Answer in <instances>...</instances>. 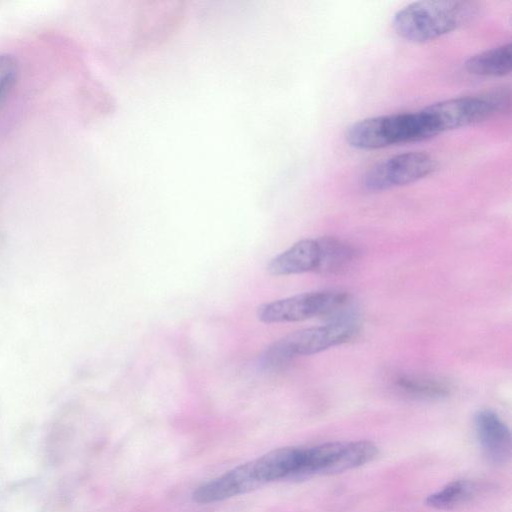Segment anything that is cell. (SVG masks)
<instances>
[{"label": "cell", "mask_w": 512, "mask_h": 512, "mask_svg": "<svg viewBox=\"0 0 512 512\" xmlns=\"http://www.w3.org/2000/svg\"><path fill=\"white\" fill-rule=\"evenodd\" d=\"M465 69L477 76L503 77L511 72L512 46L503 44L468 58L464 64Z\"/></svg>", "instance_id": "obj_12"}, {"label": "cell", "mask_w": 512, "mask_h": 512, "mask_svg": "<svg viewBox=\"0 0 512 512\" xmlns=\"http://www.w3.org/2000/svg\"><path fill=\"white\" fill-rule=\"evenodd\" d=\"M476 11V4L469 1H417L397 11L392 25L403 39L422 43L458 29L469 22Z\"/></svg>", "instance_id": "obj_1"}, {"label": "cell", "mask_w": 512, "mask_h": 512, "mask_svg": "<svg viewBox=\"0 0 512 512\" xmlns=\"http://www.w3.org/2000/svg\"><path fill=\"white\" fill-rule=\"evenodd\" d=\"M474 428L480 447L489 461L504 464L511 456V433L500 416L491 409L479 410Z\"/></svg>", "instance_id": "obj_8"}, {"label": "cell", "mask_w": 512, "mask_h": 512, "mask_svg": "<svg viewBox=\"0 0 512 512\" xmlns=\"http://www.w3.org/2000/svg\"><path fill=\"white\" fill-rule=\"evenodd\" d=\"M349 295L342 291L306 292L278 299L258 307V319L267 324L302 321L338 313L347 307Z\"/></svg>", "instance_id": "obj_5"}, {"label": "cell", "mask_w": 512, "mask_h": 512, "mask_svg": "<svg viewBox=\"0 0 512 512\" xmlns=\"http://www.w3.org/2000/svg\"><path fill=\"white\" fill-rule=\"evenodd\" d=\"M318 263L319 244L317 239H303L271 259L267 270L275 276L300 274L316 271Z\"/></svg>", "instance_id": "obj_10"}, {"label": "cell", "mask_w": 512, "mask_h": 512, "mask_svg": "<svg viewBox=\"0 0 512 512\" xmlns=\"http://www.w3.org/2000/svg\"><path fill=\"white\" fill-rule=\"evenodd\" d=\"M394 384L403 394L418 399H441L450 393V386L444 380L411 374H399Z\"/></svg>", "instance_id": "obj_14"}, {"label": "cell", "mask_w": 512, "mask_h": 512, "mask_svg": "<svg viewBox=\"0 0 512 512\" xmlns=\"http://www.w3.org/2000/svg\"><path fill=\"white\" fill-rule=\"evenodd\" d=\"M505 90L486 96H467L443 100L422 109L435 135L482 122L509 107Z\"/></svg>", "instance_id": "obj_4"}, {"label": "cell", "mask_w": 512, "mask_h": 512, "mask_svg": "<svg viewBox=\"0 0 512 512\" xmlns=\"http://www.w3.org/2000/svg\"><path fill=\"white\" fill-rule=\"evenodd\" d=\"M358 330V323L351 318L295 331L274 342L266 350L263 362L268 367L281 366L295 357L316 354L347 342Z\"/></svg>", "instance_id": "obj_3"}, {"label": "cell", "mask_w": 512, "mask_h": 512, "mask_svg": "<svg viewBox=\"0 0 512 512\" xmlns=\"http://www.w3.org/2000/svg\"><path fill=\"white\" fill-rule=\"evenodd\" d=\"M481 490V485L476 481L455 480L430 494L425 503L434 509L451 510L471 502L480 494Z\"/></svg>", "instance_id": "obj_13"}, {"label": "cell", "mask_w": 512, "mask_h": 512, "mask_svg": "<svg viewBox=\"0 0 512 512\" xmlns=\"http://www.w3.org/2000/svg\"><path fill=\"white\" fill-rule=\"evenodd\" d=\"M18 75V63L10 54H0V105L12 90Z\"/></svg>", "instance_id": "obj_16"}, {"label": "cell", "mask_w": 512, "mask_h": 512, "mask_svg": "<svg viewBox=\"0 0 512 512\" xmlns=\"http://www.w3.org/2000/svg\"><path fill=\"white\" fill-rule=\"evenodd\" d=\"M434 136L436 135L421 110L362 119L353 123L346 131L348 144L361 150L418 142Z\"/></svg>", "instance_id": "obj_2"}, {"label": "cell", "mask_w": 512, "mask_h": 512, "mask_svg": "<svg viewBox=\"0 0 512 512\" xmlns=\"http://www.w3.org/2000/svg\"><path fill=\"white\" fill-rule=\"evenodd\" d=\"M260 486L253 462L250 461L200 485L194 490L192 499L200 504L214 503L252 491Z\"/></svg>", "instance_id": "obj_7"}, {"label": "cell", "mask_w": 512, "mask_h": 512, "mask_svg": "<svg viewBox=\"0 0 512 512\" xmlns=\"http://www.w3.org/2000/svg\"><path fill=\"white\" fill-rule=\"evenodd\" d=\"M378 455L377 446L367 440L342 442L329 474L345 472L374 460Z\"/></svg>", "instance_id": "obj_15"}, {"label": "cell", "mask_w": 512, "mask_h": 512, "mask_svg": "<svg viewBox=\"0 0 512 512\" xmlns=\"http://www.w3.org/2000/svg\"><path fill=\"white\" fill-rule=\"evenodd\" d=\"M304 447H283L253 460L254 471L261 485L299 476L302 472Z\"/></svg>", "instance_id": "obj_9"}, {"label": "cell", "mask_w": 512, "mask_h": 512, "mask_svg": "<svg viewBox=\"0 0 512 512\" xmlns=\"http://www.w3.org/2000/svg\"><path fill=\"white\" fill-rule=\"evenodd\" d=\"M319 263L316 272L323 275L339 274L349 268L358 257V250L339 238L323 236L317 238Z\"/></svg>", "instance_id": "obj_11"}, {"label": "cell", "mask_w": 512, "mask_h": 512, "mask_svg": "<svg viewBox=\"0 0 512 512\" xmlns=\"http://www.w3.org/2000/svg\"><path fill=\"white\" fill-rule=\"evenodd\" d=\"M436 161L424 152H405L372 166L364 175L363 186L383 191L416 182L436 169Z\"/></svg>", "instance_id": "obj_6"}]
</instances>
